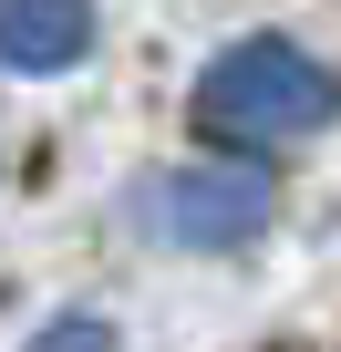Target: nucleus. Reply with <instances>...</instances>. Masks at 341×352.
<instances>
[{"label":"nucleus","mask_w":341,"mask_h":352,"mask_svg":"<svg viewBox=\"0 0 341 352\" xmlns=\"http://www.w3.org/2000/svg\"><path fill=\"white\" fill-rule=\"evenodd\" d=\"M228 104H259L269 124H310V114L331 104V83H320L290 42H248V52H228V63L207 73V114H228Z\"/></svg>","instance_id":"f257e3e1"},{"label":"nucleus","mask_w":341,"mask_h":352,"mask_svg":"<svg viewBox=\"0 0 341 352\" xmlns=\"http://www.w3.org/2000/svg\"><path fill=\"white\" fill-rule=\"evenodd\" d=\"M83 42H93V11H83V0H0V52H11V63L52 73Z\"/></svg>","instance_id":"f03ea898"},{"label":"nucleus","mask_w":341,"mask_h":352,"mask_svg":"<svg viewBox=\"0 0 341 352\" xmlns=\"http://www.w3.org/2000/svg\"><path fill=\"white\" fill-rule=\"evenodd\" d=\"M32 352H114V331H104V321H62V331H42Z\"/></svg>","instance_id":"7ed1b4c3"}]
</instances>
